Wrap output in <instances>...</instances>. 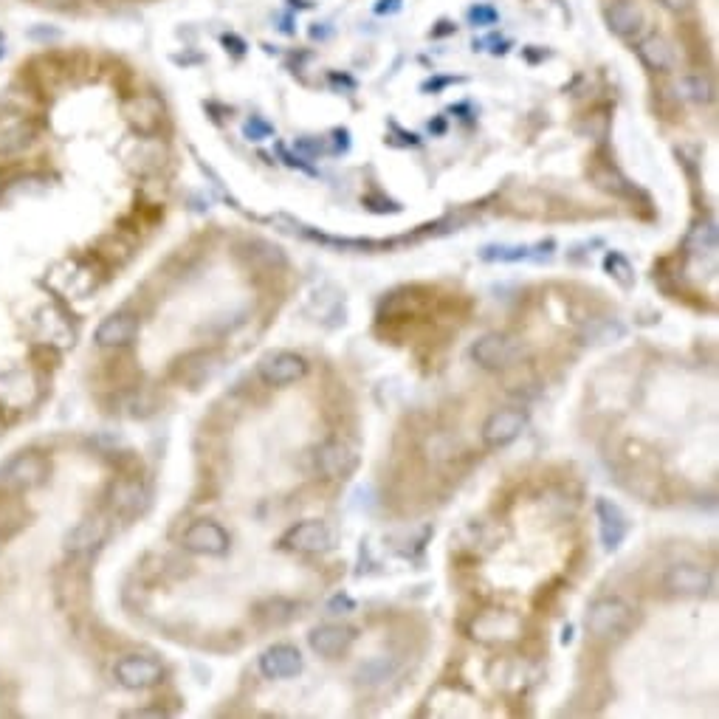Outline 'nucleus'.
Masks as SVG:
<instances>
[{"instance_id":"obj_17","label":"nucleus","mask_w":719,"mask_h":719,"mask_svg":"<svg viewBox=\"0 0 719 719\" xmlns=\"http://www.w3.org/2000/svg\"><path fill=\"white\" fill-rule=\"evenodd\" d=\"M638 57L646 68L652 71H672L674 68V46L663 34H649L638 43Z\"/></svg>"},{"instance_id":"obj_1","label":"nucleus","mask_w":719,"mask_h":719,"mask_svg":"<svg viewBox=\"0 0 719 719\" xmlns=\"http://www.w3.org/2000/svg\"><path fill=\"white\" fill-rule=\"evenodd\" d=\"M632 624V607L621 598H601L587 612V629L598 641L621 638Z\"/></svg>"},{"instance_id":"obj_11","label":"nucleus","mask_w":719,"mask_h":719,"mask_svg":"<svg viewBox=\"0 0 719 719\" xmlns=\"http://www.w3.org/2000/svg\"><path fill=\"white\" fill-rule=\"evenodd\" d=\"M139 316L133 313H113L96 328V344L99 347H125L139 336Z\"/></svg>"},{"instance_id":"obj_22","label":"nucleus","mask_w":719,"mask_h":719,"mask_svg":"<svg viewBox=\"0 0 719 719\" xmlns=\"http://www.w3.org/2000/svg\"><path fill=\"white\" fill-rule=\"evenodd\" d=\"M144 488L139 483H133V480H127V483H119L113 488V505L119 508V511H125V514H136L141 505H144Z\"/></svg>"},{"instance_id":"obj_26","label":"nucleus","mask_w":719,"mask_h":719,"mask_svg":"<svg viewBox=\"0 0 719 719\" xmlns=\"http://www.w3.org/2000/svg\"><path fill=\"white\" fill-rule=\"evenodd\" d=\"M271 133H274V127L268 125L266 119H260V116H251L249 122L243 125V136L249 141H263L268 139Z\"/></svg>"},{"instance_id":"obj_28","label":"nucleus","mask_w":719,"mask_h":719,"mask_svg":"<svg viewBox=\"0 0 719 719\" xmlns=\"http://www.w3.org/2000/svg\"><path fill=\"white\" fill-rule=\"evenodd\" d=\"M660 3H663L666 9H672V12H683V9H688L694 0H660Z\"/></svg>"},{"instance_id":"obj_20","label":"nucleus","mask_w":719,"mask_h":719,"mask_svg":"<svg viewBox=\"0 0 719 719\" xmlns=\"http://www.w3.org/2000/svg\"><path fill=\"white\" fill-rule=\"evenodd\" d=\"M127 119L139 127L141 133H153L161 119V102L156 96H136L130 105H127Z\"/></svg>"},{"instance_id":"obj_19","label":"nucleus","mask_w":719,"mask_h":719,"mask_svg":"<svg viewBox=\"0 0 719 719\" xmlns=\"http://www.w3.org/2000/svg\"><path fill=\"white\" fill-rule=\"evenodd\" d=\"M32 139V127L23 116L17 113H0V153H12L20 150L26 141Z\"/></svg>"},{"instance_id":"obj_13","label":"nucleus","mask_w":719,"mask_h":719,"mask_svg":"<svg viewBox=\"0 0 719 719\" xmlns=\"http://www.w3.org/2000/svg\"><path fill=\"white\" fill-rule=\"evenodd\" d=\"M316 469L322 471L325 477H347L350 471L356 469V457L344 443L330 440V443H322L316 449Z\"/></svg>"},{"instance_id":"obj_12","label":"nucleus","mask_w":719,"mask_h":719,"mask_svg":"<svg viewBox=\"0 0 719 719\" xmlns=\"http://www.w3.org/2000/svg\"><path fill=\"white\" fill-rule=\"evenodd\" d=\"M260 672L266 674L268 680H285V677H297L302 672V655H299L294 646L280 643V646H271L268 652L260 657Z\"/></svg>"},{"instance_id":"obj_23","label":"nucleus","mask_w":719,"mask_h":719,"mask_svg":"<svg viewBox=\"0 0 719 719\" xmlns=\"http://www.w3.org/2000/svg\"><path fill=\"white\" fill-rule=\"evenodd\" d=\"M686 246L694 251H714V246H717V229H714V223H697V226L691 229V235H688Z\"/></svg>"},{"instance_id":"obj_14","label":"nucleus","mask_w":719,"mask_h":719,"mask_svg":"<svg viewBox=\"0 0 719 719\" xmlns=\"http://www.w3.org/2000/svg\"><path fill=\"white\" fill-rule=\"evenodd\" d=\"M353 641H356V635H353L350 626L328 624L311 632V649L322 657H339L342 652L350 649V643Z\"/></svg>"},{"instance_id":"obj_15","label":"nucleus","mask_w":719,"mask_h":719,"mask_svg":"<svg viewBox=\"0 0 719 719\" xmlns=\"http://www.w3.org/2000/svg\"><path fill=\"white\" fill-rule=\"evenodd\" d=\"M105 536H108V522L102 516L85 519V522H79L77 528L65 536V550L77 553V556L79 553H88V550L99 548L105 542Z\"/></svg>"},{"instance_id":"obj_8","label":"nucleus","mask_w":719,"mask_h":719,"mask_svg":"<svg viewBox=\"0 0 719 719\" xmlns=\"http://www.w3.org/2000/svg\"><path fill=\"white\" fill-rule=\"evenodd\" d=\"M282 545L299 553H322L333 545V533L325 522L319 519H308V522H299L291 531L282 536Z\"/></svg>"},{"instance_id":"obj_25","label":"nucleus","mask_w":719,"mask_h":719,"mask_svg":"<svg viewBox=\"0 0 719 719\" xmlns=\"http://www.w3.org/2000/svg\"><path fill=\"white\" fill-rule=\"evenodd\" d=\"M595 184L601 189H607V192H615V195H624L626 189V181L618 175V172L612 170V167H604V170H595L593 172Z\"/></svg>"},{"instance_id":"obj_21","label":"nucleus","mask_w":719,"mask_h":719,"mask_svg":"<svg viewBox=\"0 0 719 719\" xmlns=\"http://www.w3.org/2000/svg\"><path fill=\"white\" fill-rule=\"evenodd\" d=\"M677 96L694 105H708L714 99V82L705 74H686L677 82Z\"/></svg>"},{"instance_id":"obj_16","label":"nucleus","mask_w":719,"mask_h":719,"mask_svg":"<svg viewBox=\"0 0 719 719\" xmlns=\"http://www.w3.org/2000/svg\"><path fill=\"white\" fill-rule=\"evenodd\" d=\"M595 511H598V522H601V539H604V545L615 550L624 542L626 531H629V522H626L624 511H621L618 505H612L610 500H598Z\"/></svg>"},{"instance_id":"obj_5","label":"nucleus","mask_w":719,"mask_h":719,"mask_svg":"<svg viewBox=\"0 0 719 719\" xmlns=\"http://www.w3.org/2000/svg\"><path fill=\"white\" fill-rule=\"evenodd\" d=\"M308 376V361L297 353H274L260 361V378L268 387H285Z\"/></svg>"},{"instance_id":"obj_6","label":"nucleus","mask_w":719,"mask_h":719,"mask_svg":"<svg viewBox=\"0 0 719 719\" xmlns=\"http://www.w3.org/2000/svg\"><path fill=\"white\" fill-rule=\"evenodd\" d=\"M113 672H116V680L125 688H150L161 683V677H164V669H161L158 660L141 655L122 657Z\"/></svg>"},{"instance_id":"obj_10","label":"nucleus","mask_w":719,"mask_h":719,"mask_svg":"<svg viewBox=\"0 0 719 719\" xmlns=\"http://www.w3.org/2000/svg\"><path fill=\"white\" fill-rule=\"evenodd\" d=\"M711 573L700 564H677L666 573V590L680 595H703L711 590Z\"/></svg>"},{"instance_id":"obj_3","label":"nucleus","mask_w":719,"mask_h":719,"mask_svg":"<svg viewBox=\"0 0 719 719\" xmlns=\"http://www.w3.org/2000/svg\"><path fill=\"white\" fill-rule=\"evenodd\" d=\"M48 477V460L37 452L15 454L0 466V483L6 488H34Z\"/></svg>"},{"instance_id":"obj_24","label":"nucleus","mask_w":719,"mask_h":719,"mask_svg":"<svg viewBox=\"0 0 719 719\" xmlns=\"http://www.w3.org/2000/svg\"><path fill=\"white\" fill-rule=\"evenodd\" d=\"M604 266L610 271V277H615L624 288H629V285L635 282V271H632V266H629V260H626L624 254H615V251H612Z\"/></svg>"},{"instance_id":"obj_2","label":"nucleus","mask_w":719,"mask_h":719,"mask_svg":"<svg viewBox=\"0 0 719 719\" xmlns=\"http://www.w3.org/2000/svg\"><path fill=\"white\" fill-rule=\"evenodd\" d=\"M471 359L485 370H508L522 359V342L508 333H485L471 347Z\"/></svg>"},{"instance_id":"obj_7","label":"nucleus","mask_w":719,"mask_h":719,"mask_svg":"<svg viewBox=\"0 0 719 719\" xmlns=\"http://www.w3.org/2000/svg\"><path fill=\"white\" fill-rule=\"evenodd\" d=\"M604 20L618 37H638L646 26V12L638 0H607Z\"/></svg>"},{"instance_id":"obj_4","label":"nucleus","mask_w":719,"mask_h":719,"mask_svg":"<svg viewBox=\"0 0 719 719\" xmlns=\"http://www.w3.org/2000/svg\"><path fill=\"white\" fill-rule=\"evenodd\" d=\"M181 545L189 553H201V556H223L229 550V533L220 528L218 522L212 519H198L192 522L184 536H181Z\"/></svg>"},{"instance_id":"obj_9","label":"nucleus","mask_w":719,"mask_h":719,"mask_svg":"<svg viewBox=\"0 0 719 719\" xmlns=\"http://www.w3.org/2000/svg\"><path fill=\"white\" fill-rule=\"evenodd\" d=\"M525 423H528V415L522 409H500V412H494L483 426L485 446H508L511 440L522 435Z\"/></svg>"},{"instance_id":"obj_18","label":"nucleus","mask_w":719,"mask_h":719,"mask_svg":"<svg viewBox=\"0 0 719 719\" xmlns=\"http://www.w3.org/2000/svg\"><path fill=\"white\" fill-rule=\"evenodd\" d=\"M519 632V621L508 612H485L483 618L474 621V638L480 635L483 641L491 638H514Z\"/></svg>"},{"instance_id":"obj_27","label":"nucleus","mask_w":719,"mask_h":719,"mask_svg":"<svg viewBox=\"0 0 719 719\" xmlns=\"http://www.w3.org/2000/svg\"><path fill=\"white\" fill-rule=\"evenodd\" d=\"M497 9L494 6H488V3H480V6H474L469 12V20L474 26H491V23H497Z\"/></svg>"}]
</instances>
